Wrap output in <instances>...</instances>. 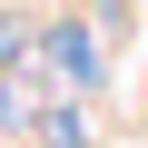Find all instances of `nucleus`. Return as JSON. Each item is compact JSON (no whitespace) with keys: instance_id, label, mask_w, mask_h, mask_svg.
<instances>
[{"instance_id":"nucleus-1","label":"nucleus","mask_w":148,"mask_h":148,"mask_svg":"<svg viewBox=\"0 0 148 148\" xmlns=\"http://www.w3.org/2000/svg\"><path fill=\"white\" fill-rule=\"evenodd\" d=\"M49 59H59V69H69L79 89L99 79V49H89V30H49Z\"/></svg>"}]
</instances>
